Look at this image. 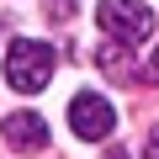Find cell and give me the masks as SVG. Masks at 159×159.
<instances>
[{"label":"cell","mask_w":159,"mask_h":159,"mask_svg":"<svg viewBox=\"0 0 159 159\" xmlns=\"http://www.w3.org/2000/svg\"><path fill=\"white\" fill-rule=\"evenodd\" d=\"M43 11H48V21H69L74 16V0H43Z\"/></svg>","instance_id":"5"},{"label":"cell","mask_w":159,"mask_h":159,"mask_svg":"<svg viewBox=\"0 0 159 159\" xmlns=\"http://www.w3.org/2000/svg\"><path fill=\"white\" fill-rule=\"evenodd\" d=\"M143 159H159V127H154V138H148V148H143Z\"/></svg>","instance_id":"6"},{"label":"cell","mask_w":159,"mask_h":159,"mask_svg":"<svg viewBox=\"0 0 159 159\" xmlns=\"http://www.w3.org/2000/svg\"><path fill=\"white\" fill-rule=\"evenodd\" d=\"M96 27L111 37V43H127V48H143L159 27L154 6L143 0H96Z\"/></svg>","instance_id":"2"},{"label":"cell","mask_w":159,"mask_h":159,"mask_svg":"<svg viewBox=\"0 0 159 159\" xmlns=\"http://www.w3.org/2000/svg\"><path fill=\"white\" fill-rule=\"evenodd\" d=\"M69 127L85 138V143H96V138H111V127H117V111H111V101H106V96H96V90H80V96L69 101Z\"/></svg>","instance_id":"3"},{"label":"cell","mask_w":159,"mask_h":159,"mask_svg":"<svg viewBox=\"0 0 159 159\" xmlns=\"http://www.w3.org/2000/svg\"><path fill=\"white\" fill-rule=\"evenodd\" d=\"M58 69V48L53 43H37V37H16L6 48V85L21 90V96H37Z\"/></svg>","instance_id":"1"},{"label":"cell","mask_w":159,"mask_h":159,"mask_svg":"<svg viewBox=\"0 0 159 159\" xmlns=\"http://www.w3.org/2000/svg\"><path fill=\"white\" fill-rule=\"evenodd\" d=\"M0 133H6V143L16 154H43L48 148V122L37 111H11L6 122H0Z\"/></svg>","instance_id":"4"}]
</instances>
